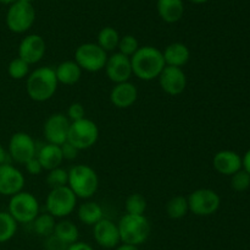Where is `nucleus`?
I'll return each instance as SVG.
<instances>
[{
	"instance_id": "25",
	"label": "nucleus",
	"mask_w": 250,
	"mask_h": 250,
	"mask_svg": "<svg viewBox=\"0 0 250 250\" xmlns=\"http://www.w3.org/2000/svg\"><path fill=\"white\" fill-rule=\"evenodd\" d=\"M53 234L56 235L59 239H61L67 245H71L73 244V243L78 242L80 230H78V227L72 222V221L66 220V218H61L59 222H56L55 229H54Z\"/></svg>"
},
{
	"instance_id": "23",
	"label": "nucleus",
	"mask_w": 250,
	"mask_h": 250,
	"mask_svg": "<svg viewBox=\"0 0 250 250\" xmlns=\"http://www.w3.org/2000/svg\"><path fill=\"white\" fill-rule=\"evenodd\" d=\"M83 70L75 60H65L55 68L58 82L65 86L76 85L82 77Z\"/></svg>"
},
{
	"instance_id": "13",
	"label": "nucleus",
	"mask_w": 250,
	"mask_h": 250,
	"mask_svg": "<svg viewBox=\"0 0 250 250\" xmlns=\"http://www.w3.org/2000/svg\"><path fill=\"white\" fill-rule=\"evenodd\" d=\"M104 70L107 78L114 83L129 81V78L133 76L131 58L120 51H115L107 56Z\"/></svg>"
},
{
	"instance_id": "8",
	"label": "nucleus",
	"mask_w": 250,
	"mask_h": 250,
	"mask_svg": "<svg viewBox=\"0 0 250 250\" xmlns=\"http://www.w3.org/2000/svg\"><path fill=\"white\" fill-rule=\"evenodd\" d=\"M107 56L106 51L94 42L82 43L75 51V61L87 73H99L104 70Z\"/></svg>"
},
{
	"instance_id": "43",
	"label": "nucleus",
	"mask_w": 250,
	"mask_h": 250,
	"mask_svg": "<svg viewBox=\"0 0 250 250\" xmlns=\"http://www.w3.org/2000/svg\"><path fill=\"white\" fill-rule=\"evenodd\" d=\"M17 0H0V4L1 5H7V6H10L11 4H14V2H16Z\"/></svg>"
},
{
	"instance_id": "31",
	"label": "nucleus",
	"mask_w": 250,
	"mask_h": 250,
	"mask_svg": "<svg viewBox=\"0 0 250 250\" xmlns=\"http://www.w3.org/2000/svg\"><path fill=\"white\" fill-rule=\"evenodd\" d=\"M29 64L26 63L20 56L12 59L7 65V74L14 80H22L29 75Z\"/></svg>"
},
{
	"instance_id": "9",
	"label": "nucleus",
	"mask_w": 250,
	"mask_h": 250,
	"mask_svg": "<svg viewBox=\"0 0 250 250\" xmlns=\"http://www.w3.org/2000/svg\"><path fill=\"white\" fill-rule=\"evenodd\" d=\"M99 139V127L88 118L71 122L67 141L77 150H88L94 146Z\"/></svg>"
},
{
	"instance_id": "4",
	"label": "nucleus",
	"mask_w": 250,
	"mask_h": 250,
	"mask_svg": "<svg viewBox=\"0 0 250 250\" xmlns=\"http://www.w3.org/2000/svg\"><path fill=\"white\" fill-rule=\"evenodd\" d=\"M121 243L141 247L148 240L151 232V225L146 215H131L125 213L119 223Z\"/></svg>"
},
{
	"instance_id": "14",
	"label": "nucleus",
	"mask_w": 250,
	"mask_h": 250,
	"mask_svg": "<svg viewBox=\"0 0 250 250\" xmlns=\"http://www.w3.org/2000/svg\"><path fill=\"white\" fill-rule=\"evenodd\" d=\"M161 90L168 96H180L187 87V76L182 68L166 65L158 77Z\"/></svg>"
},
{
	"instance_id": "6",
	"label": "nucleus",
	"mask_w": 250,
	"mask_h": 250,
	"mask_svg": "<svg viewBox=\"0 0 250 250\" xmlns=\"http://www.w3.org/2000/svg\"><path fill=\"white\" fill-rule=\"evenodd\" d=\"M39 201L29 191H20L10 198L7 212L17 223H32L39 215Z\"/></svg>"
},
{
	"instance_id": "1",
	"label": "nucleus",
	"mask_w": 250,
	"mask_h": 250,
	"mask_svg": "<svg viewBox=\"0 0 250 250\" xmlns=\"http://www.w3.org/2000/svg\"><path fill=\"white\" fill-rule=\"evenodd\" d=\"M132 73L142 81H153L159 77L166 66L163 50L153 46L139 47L131 56Z\"/></svg>"
},
{
	"instance_id": "7",
	"label": "nucleus",
	"mask_w": 250,
	"mask_h": 250,
	"mask_svg": "<svg viewBox=\"0 0 250 250\" xmlns=\"http://www.w3.org/2000/svg\"><path fill=\"white\" fill-rule=\"evenodd\" d=\"M36 21V9L29 2L16 1L9 6L5 16L6 26L12 33L22 34L32 28Z\"/></svg>"
},
{
	"instance_id": "27",
	"label": "nucleus",
	"mask_w": 250,
	"mask_h": 250,
	"mask_svg": "<svg viewBox=\"0 0 250 250\" xmlns=\"http://www.w3.org/2000/svg\"><path fill=\"white\" fill-rule=\"evenodd\" d=\"M188 212H189V206H188L187 196H173L166 203V213L172 220H181Z\"/></svg>"
},
{
	"instance_id": "3",
	"label": "nucleus",
	"mask_w": 250,
	"mask_h": 250,
	"mask_svg": "<svg viewBox=\"0 0 250 250\" xmlns=\"http://www.w3.org/2000/svg\"><path fill=\"white\" fill-rule=\"evenodd\" d=\"M67 186L78 199L89 200L97 194L99 176L92 167L87 164H76L68 169Z\"/></svg>"
},
{
	"instance_id": "20",
	"label": "nucleus",
	"mask_w": 250,
	"mask_h": 250,
	"mask_svg": "<svg viewBox=\"0 0 250 250\" xmlns=\"http://www.w3.org/2000/svg\"><path fill=\"white\" fill-rule=\"evenodd\" d=\"M156 10L164 22L176 24L185 15V2L183 0H158Z\"/></svg>"
},
{
	"instance_id": "26",
	"label": "nucleus",
	"mask_w": 250,
	"mask_h": 250,
	"mask_svg": "<svg viewBox=\"0 0 250 250\" xmlns=\"http://www.w3.org/2000/svg\"><path fill=\"white\" fill-rule=\"evenodd\" d=\"M120 34L114 27H103L99 31L97 37V43L98 46L102 47L106 53L109 51H114L115 49H117L120 42Z\"/></svg>"
},
{
	"instance_id": "34",
	"label": "nucleus",
	"mask_w": 250,
	"mask_h": 250,
	"mask_svg": "<svg viewBox=\"0 0 250 250\" xmlns=\"http://www.w3.org/2000/svg\"><path fill=\"white\" fill-rule=\"evenodd\" d=\"M231 186L236 191H244L250 186V174L243 168L231 175Z\"/></svg>"
},
{
	"instance_id": "17",
	"label": "nucleus",
	"mask_w": 250,
	"mask_h": 250,
	"mask_svg": "<svg viewBox=\"0 0 250 250\" xmlns=\"http://www.w3.org/2000/svg\"><path fill=\"white\" fill-rule=\"evenodd\" d=\"M24 181L23 173L14 164L9 162L0 166V195L11 198L23 190Z\"/></svg>"
},
{
	"instance_id": "21",
	"label": "nucleus",
	"mask_w": 250,
	"mask_h": 250,
	"mask_svg": "<svg viewBox=\"0 0 250 250\" xmlns=\"http://www.w3.org/2000/svg\"><path fill=\"white\" fill-rule=\"evenodd\" d=\"M164 60L168 66L183 68L190 59V50L185 43L173 42L163 50Z\"/></svg>"
},
{
	"instance_id": "29",
	"label": "nucleus",
	"mask_w": 250,
	"mask_h": 250,
	"mask_svg": "<svg viewBox=\"0 0 250 250\" xmlns=\"http://www.w3.org/2000/svg\"><path fill=\"white\" fill-rule=\"evenodd\" d=\"M15 218L7 211H0V244L11 240L17 232Z\"/></svg>"
},
{
	"instance_id": "32",
	"label": "nucleus",
	"mask_w": 250,
	"mask_h": 250,
	"mask_svg": "<svg viewBox=\"0 0 250 250\" xmlns=\"http://www.w3.org/2000/svg\"><path fill=\"white\" fill-rule=\"evenodd\" d=\"M46 184L50 189L60 188V186L67 185L68 180V171H66L62 167H56V168L48 171L46 174Z\"/></svg>"
},
{
	"instance_id": "38",
	"label": "nucleus",
	"mask_w": 250,
	"mask_h": 250,
	"mask_svg": "<svg viewBox=\"0 0 250 250\" xmlns=\"http://www.w3.org/2000/svg\"><path fill=\"white\" fill-rule=\"evenodd\" d=\"M24 168H26L27 173L31 174V175H38V174H41L42 172L44 171L41 162L38 161L37 157H33L32 159H29V161L24 164Z\"/></svg>"
},
{
	"instance_id": "2",
	"label": "nucleus",
	"mask_w": 250,
	"mask_h": 250,
	"mask_svg": "<svg viewBox=\"0 0 250 250\" xmlns=\"http://www.w3.org/2000/svg\"><path fill=\"white\" fill-rule=\"evenodd\" d=\"M58 78L55 69L50 66H41L29 73L26 81V92L34 102H46L58 91Z\"/></svg>"
},
{
	"instance_id": "22",
	"label": "nucleus",
	"mask_w": 250,
	"mask_h": 250,
	"mask_svg": "<svg viewBox=\"0 0 250 250\" xmlns=\"http://www.w3.org/2000/svg\"><path fill=\"white\" fill-rule=\"evenodd\" d=\"M37 158L41 162L44 171H50V169L60 167L63 162L62 153H61V147L53 144H44L41 149L37 150Z\"/></svg>"
},
{
	"instance_id": "15",
	"label": "nucleus",
	"mask_w": 250,
	"mask_h": 250,
	"mask_svg": "<svg viewBox=\"0 0 250 250\" xmlns=\"http://www.w3.org/2000/svg\"><path fill=\"white\" fill-rule=\"evenodd\" d=\"M46 51V43L42 36L37 33H31L24 36L19 44L17 53L21 59H23L29 65L38 64L44 58Z\"/></svg>"
},
{
	"instance_id": "18",
	"label": "nucleus",
	"mask_w": 250,
	"mask_h": 250,
	"mask_svg": "<svg viewBox=\"0 0 250 250\" xmlns=\"http://www.w3.org/2000/svg\"><path fill=\"white\" fill-rule=\"evenodd\" d=\"M109 97L112 105L120 109H126L132 107L138 100V88L131 81L114 83Z\"/></svg>"
},
{
	"instance_id": "40",
	"label": "nucleus",
	"mask_w": 250,
	"mask_h": 250,
	"mask_svg": "<svg viewBox=\"0 0 250 250\" xmlns=\"http://www.w3.org/2000/svg\"><path fill=\"white\" fill-rule=\"evenodd\" d=\"M9 159H10L9 152H7V150L0 144V166L5 163H9Z\"/></svg>"
},
{
	"instance_id": "42",
	"label": "nucleus",
	"mask_w": 250,
	"mask_h": 250,
	"mask_svg": "<svg viewBox=\"0 0 250 250\" xmlns=\"http://www.w3.org/2000/svg\"><path fill=\"white\" fill-rule=\"evenodd\" d=\"M114 250H141L139 247H136V245H131V244H125V243H121L119 247L115 248Z\"/></svg>"
},
{
	"instance_id": "36",
	"label": "nucleus",
	"mask_w": 250,
	"mask_h": 250,
	"mask_svg": "<svg viewBox=\"0 0 250 250\" xmlns=\"http://www.w3.org/2000/svg\"><path fill=\"white\" fill-rule=\"evenodd\" d=\"M68 245L63 243L62 240L59 239L56 235L51 234L45 238V243H44V248L45 250H67Z\"/></svg>"
},
{
	"instance_id": "41",
	"label": "nucleus",
	"mask_w": 250,
	"mask_h": 250,
	"mask_svg": "<svg viewBox=\"0 0 250 250\" xmlns=\"http://www.w3.org/2000/svg\"><path fill=\"white\" fill-rule=\"evenodd\" d=\"M242 164H243L244 171H247L250 174V149L242 157Z\"/></svg>"
},
{
	"instance_id": "16",
	"label": "nucleus",
	"mask_w": 250,
	"mask_h": 250,
	"mask_svg": "<svg viewBox=\"0 0 250 250\" xmlns=\"http://www.w3.org/2000/svg\"><path fill=\"white\" fill-rule=\"evenodd\" d=\"M93 237L97 244L104 249H115L121 244L119 225L109 218H102L93 225Z\"/></svg>"
},
{
	"instance_id": "28",
	"label": "nucleus",
	"mask_w": 250,
	"mask_h": 250,
	"mask_svg": "<svg viewBox=\"0 0 250 250\" xmlns=\"http://www.w3.org/2000/svg\"><path fill=\"white\" fill-rule=\"evenodd\" d=\"M32 225H33V229L37 234L41 235V237L43 238H46L54 233L56 225V218L54 217L53 215H50L49 212L39 213V215L34 218Z\"/></svg>"
},
{
	"instance_id": "30",
	"label": "nucleus",
	"mask_w": 250,
	"mask_h": 250,
	"mask_svg": "<svg viewBox=\"0 0 250 250\" xmlns=\"http://www.w3.org/2000/svg\"><path fill=\"white\" fill-rule=\"evenodd\" d=\"M125 210H126V213H131V215H144L146 211V198L139 193L131 194L126 199Z\"/></svg>"
},
{
	"instance_id": "39",
	"label": "nucleus",
	"mask_w": 250,
	"mask_h": 250,
	"mask_svg": "<svg viewBox=\"0 0 250 250\" xmlns=\"http://www.w3.org/2000/svg\"><path fill=\"white\" fill-rule=\"evenodd\" d=\"M67 250H94V248H93L90 244H88V243L80 242V240H78V242L68 245Z\"/></svg>"
},
{
	"instance_id": "44",
	"label": "nucleus",
	"mask_w": 250,
	"mask_h": 250,
	"mask_svg": "<svg viewBox=\"0 0 250 250\" xmlns=\"http://www.w3.org/2000/svg\"><path fill=\"white\" fill-rule=\"evenodd\" d=\"M190 2H193V4H197V5H202V4H205V2H208L209 0H189Z\"/></svg>"
},
{
	"instance_id": "24",
	"label": "nucleus",
	"mask_w": 250,
	"mask_h": 250,
	"mask_svg": "<svg viewBox=\"0 0 250 250\" xmlns=\"http://www.w3.org/2000/svg\"><path fill=\"white\" fill-rule=\"evenodd\" d=\"M77 217L83 225H94L99 222L102 218H104V211L103 207L95 201H84L81 203L77 208Z\"/></svg>"
},
{
	"instance_id": "10",
	"label": "nucleus",
	"mask_w": 250,
	"mask_h": 250,
	"mask_svg": "<svg viewBox=\"0 0 250 250\" xmlns=\"http://www.w3.org/2000/svg\"><path fill=\"white\" fill-rule=\"evenodd\" d=\"M187 199L189 212L195 216H200V217L214 215L221 205V198L219 194L212 189L208 188L197 189V190L192 191L187 196Z\"/></svg>"
},
{
	"instance_id": "45",
	"label": "nucleus",
	"mask_w": 250,
	"mask_h": 250,
	"mask_svg": "<svg viewBox=\"0 0 250 250\" xmlns=\"http://www.w3.org/2000/svg\"><path fill=\"white\" fill-rule=\"evenodd\" d=\"M17 1H22V2H29V4H32V1H33V0H17Z\"/></svg>"
},
{
	"instance_id": "5",
	"label": "nucleus",
	"mask_w": 250,
	"mask_h": 250,
	"mask_svg": "<svg viewBox=\"0 0 250 250\" xmlns=\"http://www.w3.org/2000/svg\"><path fill=\"white\" fill-rule=\"evenodd\" d=\"M77 199L67 185L51 189L45 199L46 212L60 220L67 217L76 210Z\"/></svg>"
},
{
	"instance_id": "11",
	"label": "nucleus",
	"mask_w": 250,
	"mask_h": 250,
	"mask_svg": "<svg viewBox=\"0 0 250 250\" xmlns=\"http://www.w3.org/2000/svg\"><path fill=\"white\" fill-rule=\"evenodd\" d=\"M37 144L33 137L24 131H17L11 135L7 145L10 159L19 164H26L37 156Z\"/></svg>"
},
{
	"instance_id": "19",
	"label": "nucleus",
	"mask_w": 250,
	"mask_h": 250,
	"mask_svg": "<svg viewBox=\"0 0 250 250\" xmlns=\"http://www.w3.org/2000/svg\"><path fill=\"white\" fill-rule=\"evenodd\" d=\"M212 167L217 173L222 175H229L243 168L242 157L231 150H222L215 153L212 158Z\"/></svg>"
},
{
	"instance_id": "37",
	"label": "nucleus",
	"mask_w": 250,
	"mask_h": 250,
	"mask_svg": "<svg viewBox=\"0 0 250 250\" xmlns=\"http://www.w3.org/2000/svg\"><path fill=\"white\" fill-rule=\"evenodd\" d=\"M61 153H62L63 161H75L78 157L80 153V150L76 149L73 145H71L70 142L66 141L65 144L61 145Z\"/></svg>"
},
{
	"instance_id": "12",
	"label": "nucleus",
	"mask_w": 250,
	"mask_h": 250,
	"mask_svg": "<svg viewBox=\"0 0 250 250\" xmlns=\"http://www.w3.org/2000/svg\"><path fill=\"white\" fill-rule=\"evenodd\" d=\"M71 122L63 113H54L46 118L43 125V135L48 144L61 146L67 141Z\"/></svg>"
},
{
	"instance_id": "35",
	"label": "nucleus",
	"mask_w": 250,
	"mask_h": 250,
	"mask_svg": "<svg viewBox=\"0 0 250 250\" xmlns=\"http://www.w3.org/2000/svg\"><path fill=\"white\" fill-rule=\"evenodd\" d=\"M66 115L70 119V122H77V120L85 118V109L82 103L73 102L67 108V114Z\"/></svg>"
},
{
	"instance_id": "33",
	"label": "nucleus",
	"mask_w": 250,
	"mask_h": 250,
	"mask_svg": "<svg viewBox=\"0 0 250 250\" xmlns=\"http://www.w3.org/2000/svg\"><path fill=\"white\" fill-rule=\"evenodd\" d=\"M139 42L138 39L136 38L132 34H125V36L120 37L119 46H117V49H119L120 53L125 54V55L129 56L131 58L134 53L139 49Z\"/></svg>"
}]
</instances>
